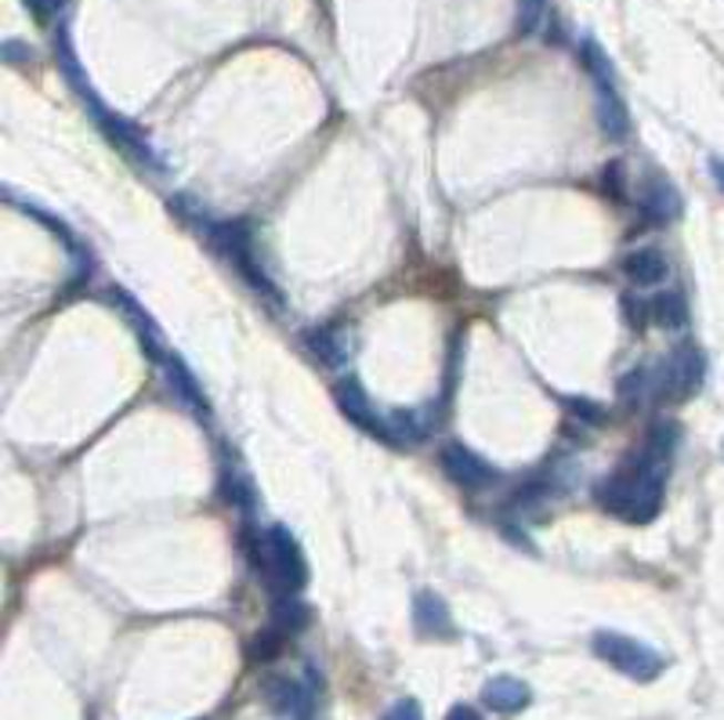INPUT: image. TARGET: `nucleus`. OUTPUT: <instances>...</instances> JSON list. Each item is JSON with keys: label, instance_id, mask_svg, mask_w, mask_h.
<instances>
[{"label": "nucleus", "instance_id": "f257e3e1", "mask_svg": "<svg viewBox=\"0 0 724 720\" xmlns=\"http://www.w3.org/2000/svg\"><path fill=\"white\" fill-rule=\"evenodd\" d=\"M674 446H677V424L674 420L655 424L645 449L634 460H626L620 470H612L594 489L598 504L623 521H634V525L652 521L663 504V486H666L663 478H666V467H671Z\"/></svg>", "mask_w": 724, "mask_h": 720}, {"label": "nucleus", "instance_id": "f03ea898", "mask_svg": "<svg viewBox=\"0 0 724 720\" xmlns=\"http://www.w3.org/2000/svg\"><path fill=\"white\" fill-rule=\"evenodd\" d=\"M254 569L262 572V579L268 584V590L276 598H290V594H300L308 584V561L305 550L294 539V533L286 525H272L265 536H257V547L251 550Z\"/></svg>", "mask_w": 724, "mask_h": 720}, {"label": "nucleus", "instance_id": "7ed1b4c3", "mask_svg": "<svg viewBox=\"0 0 724 720\" xmlns=\"http://www.w3.org/2000/svg\"><path fill=\"white\" fill-rule=\"evenodd\" d=\"M203 232H207V240L217 246V254H225L236 272L247 280L251 290H257L262 297H268L272 304H283V294L276 290V283L268 280V272L257 265V251H254V232L247 221H200Z\"/></svg>", "mask_w": 724, "mask_h": 720}, {"label": "nucleus", "instance_id": "20e7f679", "mask_svg": "<svg viewBox=\"0 0 724 720\" xmlns=\"http://www.w3.org/2000/svg\"><path fill=\"white\" fill-rule=\"evenodd\" d=\"M591 648L601 662H609L612 670H620L623 677H631V681H641V684L655 681V677L666 670V659L655 652V648L620 630H598Z\"/></svg>", "mask_w": 724, "mask_h": 720}, {"label": "nucleus", "instance_id": "39448f33", "mask_svg": "<svg viewBox=\"0 0 724 720\" xmlns=\"http://www.w3.org/2000/svg\"><path fill=\"white\" fill-rule=\"evenodd\" d=\"M706 381V358L695 344H677L655 369L652 392L663 398V403H685Z\"/></svg>", "mask_w": 724, "mask_h": 720}, {"label": "nucleus", "instance_id": "423d86ee", "mask_svg": "<svg viewBox=\"0 0 724 720\" xmlns=\"http://www.w3.org/2000/svg\"><path fill=\"white\" fill-rule=\"evenodd\" d=\"M439 464L446 470V478L457 481L460 489H489V486H497V481H500V470L489 460H482L475 449L460 446V442H449V446H442Z\"/></svg>", "mask_w": 724, "mask_h": 720}, {"label": "nucleus", "instance_id": "0eeeda50", "mask_svg": "<svg viewBox=\"0 0 724 720\" xmlns=\"http://www.w3.org/2000/svg\"><path fill=\"white\" fill-rule=\"evenodd\" d=\"M334 398H337V409L345 413V417L359 427V432H366V435H374V438H380V442H395V435H391V424H385V417L374 409V403H370V395L363 392V384L359 381H340L337 387H334Z\"/></svg>", "mask_w": 724, "mask_h": 720}, {"label": "nucleus", "instance_id": "6e6552de", "mask_svg": "<svg viewBox=\"0 0 724 720\" xmlns=\"http://www.w3.org/2000/svg\"><path fill=\"white\" fill-rule=\"evenodd\" d=\"M160 363H163V381H167L174 403H182L200 420H211V403H207V395H203L200 381L193 377V369H188L177 355H160Z\"/></svg>", "mask_w": 724, "mask_h": 720}, {"label": "nucleus", "instance_id": "1a4fd4ad", "mask_svg": "<svg viewBox=\"0 0 724 720\" xmlns=\"http://www.w3.org/2000/svg\"><path fill=\"white\" fill-rule=\"evenodd\" d=\"M641 214H645L652 225H671V221L681 217V196L663 174H652L645 189H641Z\"/></svg>", "mask_w": 724, "mask_h": 720}, {"label": "nucleus", "instance_id": "9d476101", "mask_svg": "<svg viewBox=\"0 0 724 720\" xmlns=\"http://www.w3.org/2000/svg\"><path fill=\"white\" fill-rule=\"evenodd\" d=\"M414 627H417L420 637H435V641L453 637V619H449V608L435 590H420L414 598Z\"/></svg>", "mask_w": 724, "mask_h": 720}, {"label": "nucleus", "instance_id": "9b49d317", "mask_svg": "<svg viewBox=\"0 0 724 720\" xmlns=\"http://www.w3.org/2000/svg\"><path fill=\"white\" fill-rule=\"evenodd\" d=\"M308 352L319 358L326 369H340L348 366V329L340 323H326L305 334Z\"/></svg>", "mask_w": 724, "mask_h": 720}, {"label": "nucleus", "instance_id": "f8f14e48", "mask_svg": "<svg viewBox=\"0 0 724 720\" xmlns=\"http://www.w3.org/2000/svg\"><path fill=\"white\" fill-rule=\"evenodd\" d=\"M109 297H113L116 312L124 315L134 334H139V341L145 344V352L153 355V358H160V326L153 323V315H149L142 304L128 294V290H109Z\"/></svg>", "mask_w": 724, "mask_h": 720}, {"label": "nucleus", "instance_id": "ddd939ff", "mask_svg": "<svg viewBox=\"0 0 724 720\" xmlns=\"http://www.w3.org/2000/svg\"><path fill=\"white\" fill-rule=\"evenodd\" d=\"M482 699H486L489 710L511 717V713H522L532 702V691L526 681H518V677H493V681H486Z\"/></svg>", "mask_w": 724, "mask_h": 720}, {"label": "nucleus", "instance_id": "4468645a", "mask_svg": "<svg viewBox=\"0 0 724 720\" xmlns=\"http://www.w3.org/2000/svg\"><path fill=\"white\" fill-rule=\"evenodd\" d=\"M623 275L634 286H660L671 275V265H666V257L655 246H638V251L623 257Z\"/></svg>", "mask_w": 724, "mask_h": 720}, {"label": "nucleus", "instance_id": "2eb2a0df", "mask_svg": "<svg viewBox=\"0 0 724 720\" xmlns=\"http://www.w3.org/2000/svg\"><path fill=\"white\" fill-rule=\"evenodd\" d=\"M598 123H601V131L609 138H616V142L631 134V113H626L616 84H598Z\"/></svg>", "mask_w": 724, "mask_h": 720}, {"label": "nucleus", "instance_id": "dca6fc26", "mask_svg": "<svg viewBox=\"0 0 724 720\" xmlns=\"http://www.w3.org/2000/svg\"><path fill=\"white\" fill-rule=\"evenodd\" d=\"M268 699L276 706L279 713H290L297 720H308L312 717V696L308 688H300L294 681H272L268 684Z\"/></svg>", "mask_w": 724, "mask_h": 720}, {"label": "nucleus", "instance_id": "f3484780", "mask_svg": "<svg viewBox=\"0 0 724 720\" xmlns=\"http://www.w3.org/2000/svg\"><path fill=\"white\" fill-rule=\"evenodd\" d=\"M649 315L663 329H681L689 323V304H685V297L677 294V290H666V294H660L649 304Z\"/></svg>", "mask_w": 724, "mask_h": 720}, {"label": "nucleus", "instance_id": "a211bd4d", "mask_svg": "<svg viewBox=\"0 0 724 720\" xmlns=\"http://www.w3.org/2000/svg\"><path fill=\"white\" fill-rule=\"evenodd\" d=\"M308 605L305 601H297V594H290V598H279L276 605V612H272V627H279L283 633H300L308 627Z\"/></svg>", "mask_w": 724, "mask_h": 720}, {"label": "nucleus", "instance_id": "6ab92c4d", "mask_svg": "<svg viewBox=\"0 0 724 720\" xmlns=\"http://www.w3.org/2000/svg\"><path fill=\"white\" fill-rule=\"evenodd\" d=\"M225 496L232 504H236L239 510H251L257 507V493H254V486H251V478L247 475H232V470H225Z\"/></svg>", "mask_w": 724, "mask_h": 720}, {"label": "nucleus", "instance_id": "aec40b11", "mask_svg": "<svg viewBox=\"0 0 724 720\" xmlns=\"http://www.w3.org/2000/svg\"><path fill=\"white\" fill-rule=\"evenodd\" d=\"M543 16H548V0H518V19H514V30L529 37L540 30Z\"/></svg>", "mask_w": 724, "mask_h": 720}, {"label": "nucleus", "instance_id": "412c9836", "mask_svg": "<svg viewBox=\"0 0 724 720\" xmlns=\"http://www.w3.org/2000/svg\"><path fill=\"white\" fill-rule=\"evenodd\" d=\"M286 637H290V633H283L279 627H272V622H268V630H265V633L257 637V641L251 645V659H257V662H268V659H276V656L283 652Z\"/></svg>", "mask_w": 724, "mask_h": 720}, {"label": "nucleus", "instance_id": "4be33fe9", "mask_svg": "<svg viewBox=\"0 0 724 720\" xmlns=\"http://www.w3.org/2000/svg\"><path fill=\"white\" fill-rule=\"evenodd\" d=\"M583 62H587V69H591L594 84H616V80H612V65L605 59V51H601L594 40H587V44H583Z\"/></svg>", "mask_w": 724, "mask_h": 720}, {"label": "nucleus", "instance_id": "5701e85b", "mask_svg": "<svg viewBox=\"0 0 724 720\" xmlns=\"http://www.w3.org/2000/svg\"><path fill=\"white\" fill-rule=\"evenodd\" d=\"M649 381H652V373H649V369H634V373H626V377L620 381V395H623V403H626V406H638L641 398L649 395Z\"/></svg>", "mask_w": 724, "mask_h": 720}, {"label": "nucleus", "instance_id": "b1692460", "mask_svg": "<svg viewBox=\"0 0 724 720\" xmlns=\"http://www.w3.org/2000/svg\"><path fill=\"white\" fill-rule=\"evenodd\" d=\"M385 720H425V713H420V702L417 699H399V702L388 706Z\"/></svg>", "mask_w": 724, "mask_h": 720}, {"label": "nucleus", "instance_id": "393cba45", "mask_svg": "<svg viewBox=\"0 0 724 720\" xmlns=\"http://www.w3.org/2000/svg\"><path fill=\"white\" fill-rule=\"evenodd\" d=\"M572 409H577L583 420H591L594 427H598L601 420H605V409H601V406H594V403H572Z\"/></svg>", "mask_w": 724, "mask_h": 720}, {"label": "nucleus", "instance_id": "a878e982", "mask_svg": "<svg viewBox=\"0 0 724 720\" xmlns=\"http://www.w3.org/2000/svg\"><path fill=\"white\" fill-rule=\"evenodd\" d=\"M446 720H482V713H478L475 706H463L460 702V706H453V710L446 713Z\"/></svg>", "mask_w": 724, "mask_h": 720}, {"label": "nucleus", "instance_id": "bb28decb", "mask_svg": "<svg viewBox=\"0 0 724 720\" xmlns=\"http://www.w3.org/2000/svg\"><path fill=\"white\" fill-rule=\"evenodd\" d=\"M710 174H714V182H717V185H721V192H724V160H721V156L710 160Z\"/></svg>", "mask_w": 724, "mask_h": 720}]
</instances>
